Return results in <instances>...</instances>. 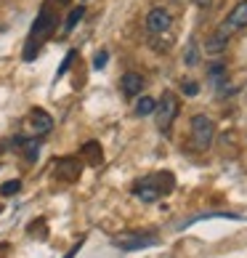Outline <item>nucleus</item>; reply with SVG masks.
<instances>
[{
    "label": "nucleus",
    "instance_id": "obj_1",
    "mask_svg": "<svg viewBox=\"0 0 247 258\" xmlns=\"http://www.w3.org/2000/svg\"><path fill=\"white\" fill-rule=\"evenodd\" d=\"M173 186H176L173 173L159 170V173H149L144 178H138L136 184H133V195H136L141 203H157V200H162L165 195L173 192Z\"/></svg>",
    "mask_w": 247,
    "mask_h": 258
},
{
    "label": "nucleus",
    "instance_id": "obj_2",
    "mask_svg": "<svg viewBox=\"0 0 247 258\" xmlns=\"http://www.w3.org/2000/svg\"><path fill=\"white\" fill-rule=\"evenodd\" d=\"M112 245L120 247V250L125 253H133V250H146V247H154L159 245V237L154 232H125V234H117L115 240H112Z\"/></svg>",
    "mask_w": 247,
    "mask_h": 258
},
{
    "label": "nucleus",
    "instance_id": "obj_3",
    "mask_svg": "<svg viewBox=\"0 0 247 258\" xmlns=\"http://www.w3.org/2000/svg\"><path fill=\"white\" fill-rule=\"evenodd\" d=\"M178 109H181V104H178V96L173 91H165L162 99L157 101V109H154V120H157V128L168 133L170 125H173V120L178 117Z\"/></svg>",
    "mask_w": 247,
    "mask_h": 258
},
{
    "label": "nucleus",
    "instance_id": "obj_4",
    "mask_svg": "<svg viewBox=\"0 0 247 258\" xmlns=\"http://www.w3.org/2000/svg\"><path fill=\"white\" fill-rule=\"evenodd\" d=\"M215 139V122L207 117V114H194L192 117V141H194V149L205 152L210 149Z\"/></svg>",
    "mask_w": 247,
    "mask_h": 258
},
{
    "label": "nucleus",
    "instance_id": "obj_5",
    "mask_svg": "<svg viewBox=\"0 0 247 258\" xmlns=\"http://www.w3.org/2000/svg\"><path fill=\"white\" fill-rule=\"evenodd\" d=\"M51 131H53V117H51V114L45 112V109L35 107L30 114H27V136L43 141Z\"/></svg>",
    "mask_w": 247,
    "mask_h": 258
},
{
    "label": "nucleus",
    "instance_id": "obj_6",
    "mask_svg": "<svg viewBox=\"0 0 247 258\" xmlns=\"http://www.w3.org/2000/svg\"><path fill=\"white\" fill-rule=\"evenodd\" d=\"M53 30H56V14L51 11L48 6H45L43 11L37 14L35 24H32V30H30V40L40 45V40H45V37H51V35H53Z\"/></svg>",
    "mask_w": 247,
    "mask_h": 258
},
{
    "label": "nucleus",
    "instance_id": "obj_7",
    "mask_svg": "<svg viewBox=\"0 0 247 258\" xmlns=\"http://www.w3.org/2000/svg\"><path fill=\"white\" fill-rule=\"evenodd\" d=\"M244 27H247V0H242V3H236L231 8V14L221 22L218 32L226 35V37H231V35H236L239 30H244Z\"/></svg>",
    "mask_w": 247,
    "mask_h": 258
},
{
    "label": "nucleus",
    "instance_id": "obj_8",
    "mask_svg": "<svg viewBox=\"0 0 247 258\" xmlns=\"http://www.w3.org/2000/svg\"><path fill=\"white\" fill-rule=\"evenodd\" d=\"M83 173V162L77 157H59V160H53V176L59 178V181H77Z\"/></svg>",
    "mask_w": 247,
    "mask_h": 258
},
{
    "label": "nucleus",
    "instance_id": "obj_9",
    "mask_svg": "<svg viewBox=\"0 0 247 258\" xmlns=\"http://www.w3.org/2000/svg\"><path fill=\"white\" fill-rule=\"evenodd\" d=\"M170 24H173V16H170L165 8H151L146 16V30L149 35H168Z\"/></svg>",
    "mask_w": 247,
    "mask_h": 258
},
{
    "label": "nucleus",
    "instance_id": "obj_10",
    "mask_svg": "<svg viewBox=\"0 0 247 258\" xmlns=\"http://www.w3.org/2000/svg\"><path fill=\"white\" fill-rule=\"evenodd\" d=\"M120 88H122V93H125L128 99H133V96H138V93H141V88H144V78L136 75V72H125V75H122V80H120Z\"/></svg>",
    "mask_w": 247,
    "mask_h": 258
},
{
    "label": "nucleus",
    "instance_id": "obj_11",
    "mask_svg": "<svg viewBox=\"0 0 247 258\" xmlns=\"http://www.w3.org/2000/svg\"><path fill=\"white\" fill-rule=\"evenodd\" d=\"M80 157L88 162V165H101V160H104V155H101V144L99 141H85V144L80 147Z\"/></svg>",
    "mask_w": 247,
    "mask_h": 258
},
{
    "label": "nucleus",
    "instance_id": "obj_12",
    "mask_svg": "<svg viewBox=\"0 0 247 258\" xmlns=\"http://www.w3.org/2000/svg\"><path fill=\"white\" fill-rule=\"evenodd\" d=\"M226 45H229V37L221 35V32H213L210 37L205 40V53H210V56H218V53H223L226 51Z\"/></svg>",
    "mask_w": 247,
    "mask_h": 258
},
{
    "label": "nucleus",
    "instance_id": "obj_13",
    "mask_svg": "<svg viewBox=\"0 0 247 258\" xmlns=\"http://www.w3.org/2000/svg\"><path fill=\"white\" fill-rule=\"evenodd\" d=\"M207 78H210V83L215 85V88H221L223 83H229V75H226V64H221V61L210 64V70H207Z\"/></svg>",
    "mask_w": 247,
    "mask_h": 258
},
{
    "label": "nucleus",
    "instance_id": "obj_14",
    "mask_svg": "<svg viewBox=\"0 0 247 258\" xmlns=\"http://www.w3.org/2000/svg\"><path fill=\"white\" fill-rule=\"evenodd\" d=\"M202 218H231V221H244V216H236V213H199L194 218H189V221L178 224V229H186V226H192L197 221H202Z\"/></svg>",
    "mask_w": 247,
    "mask_h": 258
},
{
    "label": "nucleus",
    "instance_id": "obj_15",
    "mask_svg": "<svg viewBox=\"0 0 247 258\" xmlns=\"http://www.w3.org/2000/svg\"><path fill=\"white\" fill-rule=\"evenodd\" d=\"M85 16V6H74L69 14H66V19H64V32H72L74 27L80 24V19Z\"/></svg>",
    "mask_w": 247,
    "mask_h": 258
},
{
    "label": "nucleus",
    "instance_id": "obj_16",
    "mask_svg": "<svg viewBox=\"0 0 247 258\" xmlns=\"http://www.w3.org/2000/svg\"><path fill=\"white\" fill-rule=\"evenodd\" d=\"M154 109H157V101L151 96H141L136 101V114L138 117H149V114H154Z\"/></svg>",
    "mask_w": 247,
    "mask_h": 258
},
{
    "label": "nucleus",
    "instance_id": "obj_17",
    "mask_svg": "<svg viewBox=\"0 0 247 258\" xmlns=\"http://www.w3.org/2000/svg\"><path fill=\"white\" fill-rule=\"evenodd\" d=\"M19 192H22V181H19V178H11V181H6V184L0 186V195H3V197H14Z\"/></svg>",
    "mask_w": 247,
    "mask_h": 258
},
{
    "label": "nucleus",
    "instance_id": "obj_18",
    "mask_svg": "<svg viewBox=\"0 0 247 258\" xmlns=\"http://www.w3.org/2000/svg\"><path fill=\"white\" fill-rule=\"evenodd\" d=\"M74 59H77V51H69V53L64 56V61H61V67H59V72H56V80H59V78H64V75H66V70L72 67V61H74Z\"/></svg>",
    "mask_w": 247,
    "mask_h": 258
},
{
    "label": "nucleus",
    "instance_id": "obj_19",
    "mask_svg": "<svg viewBox=\"0 0 247 258\" xmlns=\"http://www.w3.org/2000/svg\"><path fill=\"white\" fill-rule=\"evenodd\" d=\"M197 59H199V45L192 40V43H189V48H186V67H194Z\"/></svg>",
    "mask_w": 247,
    "mask_h": 258
},
{
    "label": "nucleus",
    "instance_id": "obj_20",
    "mask_svg": "<svg viewBox=\"0 0 247 258\" xmlns=\"http://www.w3.org/2000/svg\"><path fill=\"white\" fill-rule=\"evenodd\" d=\"M181 91L186 93V96H197V93H199V85H197L194 80H184V83H181Z\"/></svg>",
    "mask_w": 247,
    "mask_h": 258
},
{
    "label": "nucleus",
    "instance_id": "obj_21",
    "mask_svg": "<svg viewBox=\"0 0 247 258\" xmlns=\"http://www.w3.org/2000/svg\"><path fill=\"white\" fill-rule=\"evenodd\" d=\"M109 61V53L107 51H99L96 56H93V67H96V70H104V64Z\"/></svg>",
    "mask_w": 247,
    "mask_h": 258
},
{
    "label": "nucleus",
    "instance_id": "obj_22",
    "mask_svg": "<svg viewBox=\"0 0 247 258\" xmlns=\"http://www.w3.org/2000/svg\"><path fill=\"white\" fill-rule=\"evenodd\" d=\"M83 242H85V240H83V237H80V240H77V245H74L72 250H69V253L64 255V258H74V255H77V250H80V247H83Z\"/></svg>",
    "mask_w": 247,
    "mask_h": 258
},
{
    "label": "nucleus",
    "instance_id": "obj_23",
    "mask_svg": "<svg viewBox=\"0 0 247 258\" xmlns=\"http://www.w3.org/2000/svg\"><path fill=\"white\" fill-rule=\"evenodd\" d=\"M194 6H199V8H210L213 0H194Z\"/></svg>",
    "mask_w": 247,
    "mask_h": 258
},
{
    "label": "nucleus",
    "instance_id": "obj_24",
    "mask_svg": "<svg viewBox=\"0 0 247 258\" xmlns=\"http://www.w3.org/2000/svg\"><path fill=\"white\" fill-rule=\"evenodd\" d=\"M6 253H8V245H0V258H3Z\"/></svg>",
    "mask_w": 247,
    "mask_h": 258
},
{
    "label": "nucleus",
    "instance_id": "obj_25",
    "mask_svg": "<svg viewBox=\"0 0 247 258\" xmlns=\"http://www.w3.org/2000/svg\"><path fill=\"white\" fill-rule=\"evenodd\" d=\"M56 3H59V6H64V3H69V0H56Z\"/></svg>",
    "mask_w": 247,
    "mask_h": 258
},
{
    "label": "nucleus",
    "instance_id": "obj_26",
    "mask_svg": "<svg viewBox=\"0 0 247 258\" xmlns=\"http://www.w3.org/2000/svg\"><path fill=\"white\" fill-rule=\"evenodd\" d=\"M244 99H247V85H244Z\"/></svg>",
    "mask_w": 247,
    "mask_h": 258
},
{
    "label": "nucleus",
    "instance_id": "obj_27",
    "mask_svg": "<svg viewBox=\"0 0 247 258\" xmlns=\"http://www.w3.org/2000/svg\"><path fill=\"white\" fill-rule=\"evenodd\" d=\"M0 210H3V208H0Z\"/></svg>",
    "mask_w": 247,
    "mask_h": 258
}]
</instances>
